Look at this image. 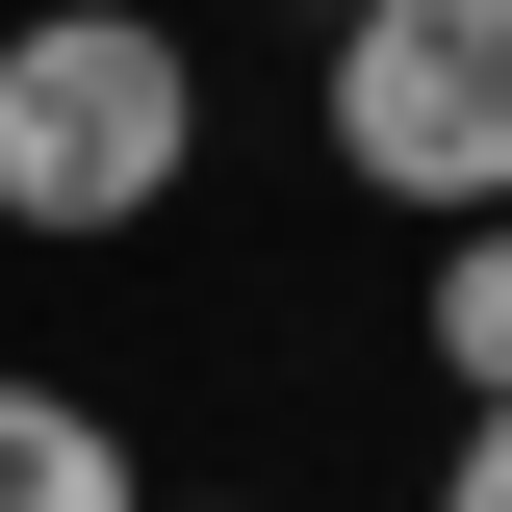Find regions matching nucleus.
Segmentation results:
<instances>
[{
  "mask_svg": "<svg viewBox=\"0 0 512 512\" xmlns=\"http://www.w3.org/2000/svg\"><path fill=\"white\" fill-rule=\"evenodd\" d=\"M180 154H205V77H180L154 0H52V26H0V231L103 256V231L180 205Z\"/></svg>",
  "mask_w": 512,
  "mask_h": 512,
  "instance_id": "nucleus-1",
  "label": "nucleus"
},
{
  "mask_svg": "<svg viewBox=\"0 0 512 512\" xmlns=\"http://www.w3.org/2000/svg\"><path fill=\"white\" fill-rule=\"evenodd\" d=\"M333 154H359L384 205L487 231L512 205V0H359V26H333Z\"/></svg>",
  "mask_w": 512,
  "mask_h": 512,
  "instance_id": "nucleus-2",
  "label": "nucleus"
},
{
  "mask_svg": "<svg viewBox=\"0 0 512 512\" xmlns=\"http://www.w3.org/2000/svg\"><path fill=\"white\" fill-rule=\"evenodd\" d=\"M0 512H154V461L103 436V384H26L0 359Z\"/></svg>",
  "mask_w": 512,
  "mask_h": 512,
  "instance_id": "nucleus-3",
  "label": "nucleus"
},
{
  "mask_svg": "<svg viewBox=\"0 0 512 512\" xmlns=\"http://www.w3.org/2000/svg\"><path fill=\"white\" fill-rule=\"evenodd\" d=\"M436 384H487V410H512V205H487V231H436Z\"/></svg>",
  "mask_w": 512,
  "mask_h": 512,
  "instance_id": "nucleus-4",
  "label": "nucleus"
},
{
  "mask_svg": "<svg viewBox=\"0 0 512 512\" xmlns=\"http://www.w3.org/2000/svg\"><path fill=\"white\" fill-rule=\"evenodd\" d=\"M436 512H512V410H461V461H436Z\"/></svg>",
  "mask_w": 512,
  "mask_h": 512,
  "instance_id": "nucleus-5",
  "label": "nucleus"
},
{
  "mask_svg": "<svg viewBox=\"0 0 512 512\" xmlns=\"http://www.w3.org/2000/svg\"><path fill=\"white\" fill-rule=\"evenodd\" d=\"M154 512H256V487H154Z\"/></svg>",
  "mask_w": 512,
  "mask_h": 512,
  "instance_id": "nucleus-6",
  "label": "nucleus"
},
{
  "mask_svg": "<svg viewBox=\"0 0 512 512\" xmlns=\"http://www.w3.org/2000/svg\"><path fill=\"white\" fill-rule=\"evenodd\" d=\"M333 26H359V0H333Z\"/></svg>",
  "mask_w": 512,
  "mask_h": 512,
  "instance_id": "nucleus-7",
  "label": "nucleus"
},
{
  "mask_svg": "<svg viewBox=\"0 0 512 512\" xmlns=\"http://www.w3.org/2000/svg\"><path fill=\"white\" fill-rule=\"evenodd\" d=\"M154 26H180V0H154Z\"/></svg>",
  "mask_w": 512,
  "mask_h": 512,
  "instance_id": "nucleus-8",
  "label": "nucleus"
}]
</instances>
